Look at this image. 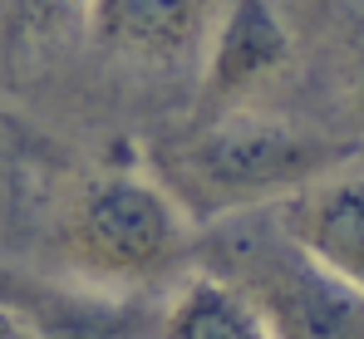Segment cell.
Returning <instances> with one entry per match:
<instances>
[{
  "instance_id": "6da1fadb",
  "label": "cell",
  "mask_w": 364,
  "mask_h": 339,
  "mask_svg": "<svg viewBox=\"0 0 364 339\" xmlns=\"http://www.w3.org/2000/svg\"><path fill=\"white\" fill-rule=\"evenodd\" d=\"M350 158H360V143L350 133L232 104L182 138H168L153 158V177L178 197L192 222L207 226L232 212L271 207Z\"/></svg>"
},
{
  "instance_id": "7a4b0ae2",
  "label": "cell",
  "mask_w": 364,
  "mask_h": 339,
  "mask_svg": "<svg viewBox=\"0 0 364 339\" xmlns=\"http://www.w3.org/2000/svg\"><path fill=\"white\" fill-rule=\"evenodd\" d=\"M197 222L143 168H94L74 177L50 212L60 276L104 290L163 295L192 266Z\"/></svg>"
},
{
  "instance_id": "3957f363",
  "label": "cell",
  "mask_w": 364,
  "mask_h": 339,
  "mask_svg": "<svg viewBox=\"0 0 364 339\" xmlns=\"http://www.w3.org/2000/svg\"><path fill=\"white\" fill-rule=\"evenodd\" d=\"M192 266L227 276L256 305L271 339H364V295L301 251L271 207L197 226Z\"/></svg>"
},
{
  "instance_id": "277c9868",
  "label": "cell",
  "mask_w": 364,
  "mask_h": 339,
  "mask_svg": "<svg viewBox=\"0 0 364 339\" xmlns=\"http://www.w3.org/2000/svg\"><path fill=\"white\" fill-rule=\"evenodd\" d=\"M0 305H10L35 339H158L163 330V295L104 290L20 266H0Z\"/></svg>"
},
{
  "instance_id": "5b68a950",
  "label": "cell",
  "mask_w": 364,
  "mask_h": 339,
  "mask_svg": "<svg viewBox=\"0 0 364 339\" xmlns=\"http://www.w3.org/2000/svg\"><path fill=\"white\" fill-rule=\"evenodd\" d=\"M296 59V30L276 0H222L202 45V99L212 109L246 104Z\"/></svg>"
},
{
  "instance_id": "8992f818",
  "label": "cell",
  "mask_w": 364,
  "mask_h": 339,
  "mask_svg": "<svg viewBox=\"0 0 364 339\" xmlns=\"http://www.w3.org/2000/svg\"><path fill=\"white\" fill-rule=\"evenodd\" d=\"M222 0H89L84 40L133 69H182L202 59Z\"/></svg>"
},
{
  "instance_id": "52a82bcc",
  "label": "cell",
  "mask_w": 364,
  "mask_h": 339,
  "mask_svg": "<svg viewBox=\"0 0 364 339\" xmlns=\"http://www.w3.org/2000/svg\"><path fill=\"white\" fill-rule=\"evenodd\" d=\"M286 236L364 295V168L350 158L271 202Z\"/></svg>"
},
{
  "instance_id": "ba28073f",
  "label": "cell",
  "mask_w": 364,
  "mask_h": 339,
  "mask_svg": "<svg viewBox=\"0 0 364 339\" xmlns=\"http://www.w3.org/2000/svg\"><path fill=\"white\" fill-rule=\"evenodd\" d=\"M158 339H271V330L227 276L207 266H187L163 290Z\"/></svg>"
},
{
  "instance_id": "9c48e42d",
  "label": "cell",
  "mask_w": 364,
  "mask_h": 339,
  "mask_svg": "<svg viewBox=\"0 0 364 339\" xmlns=\"http://www.w3.org/2000/svg\"><path fill=\"white\" fill-rule=\"evenodd\" d=\"M0 5H5V30L25 55H45L69 40H84L89 25V0H0Z\"/></svg>"
},
{
  "instance_id": "30bf717a",
  "label": "cell",
  "mask_w": 364,
  "mask_h": 339,
  "mask_svg": "<svg viewBox=\"0 0 364 339\" xmlns=\"http://www.w3.org/2000/svg\"><path fill=\"white\" fill-rule=\"evenodd\" d=\"M340 113L350 123V138H364V40L350 50L345 69H340Z\"/></svg>"
},
{
  "instance_id": "8fae6325",
  "label": "cell",
  "mask_w": 364,
  "mask_h": 339,
  "mask_svg": "<svg viewBox=\"0 0 364 339\" xmlns=\"http://www.w3.org/2000/svg\"><path fill=\"white\" fill-rule=\"evenodd\" d=\"M0 339H35V330H30L10 305H0Z\"/></svg>"
}]
</instances>
